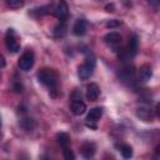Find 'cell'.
<instances>
[{"label":"cell","instance_id":"6da1fadb","mask_svg":"<svg viewBox=\"0 0 160 160\" xmlns=\"http://www.w3.org/2000/svg\"><path fill=\"white\" fill-rule=\"evenodd\" d=\"M38 80L45 85L50 94L55 98L58 95V91H59V74L56 70L54 69H50V68H44L41 70H39L38 72Z\"/></svg>","mask_w":160,"mask_h":160},{"label":"cell","instance_id":"7a4b0ae2","mask_svg":"<svg viewBox=\"0 0 160 160\" xmlns=\"http://www.w3.org/2000/svg\"><path fill=\"white\" fill-rule=\"evenodd\" d=\"M138 38L136 35H131L129 38V41L126 44V46H124L122 49H119L118 51V55H119V59L121 60H126V59H131L136 55L138 52Z\"/></svg>","mask_w":160,"mask_h":160},{"label":"cell","instance_id":"3957f363","mask_svg":"<svg viewBox=\"0 0 160 160\" xmlns=\"http://www.w3.org/2000/svg\"><path fill=\"white\" fill-rule=\"evenodd\" d=\"M94 69H95V59L91 58H86L84 64H81L78 69V75L81 80H88L92 74H94Z\"/></svg>","mask_w":160,"mask_h":160},{"label":"cell","instance_id":"277c9868","mask_svg":"<svg viewBox=\"0 0 160 160\" xmlns=\"http://www.w3.org/2000/svg\"><path fill=\"white\" fill-rule=\"evenodd\" d=\"M71 111L74 115H82L86 111V105L81 100V92L79 91L71 94Z\"/></svg>","mask_w":160,"mask_h":160},{"label":"cell","instance_id":"5b68a950","mask_svg":"<svg viewBox=\"0 0 160 160\" xmlns=\"http://www.w3.org/2000/svg\"><path fill=\"white\" fill-rule=\"evenodd\" d=\"M34 61H35V56H34V52L31 50H26L19 59L18 61V66L20 70L22 71H29L32 65H34Z\"/></svg>","mask_w":160,"mask_h":160},{"label":"cell","instance_id":"8992f818","mask_svg":"<svg viewBox=\"0 0 160 160\" xmlns=\"http://www.w3.org/2000/svg\"><path fill=\"white\" fill-rule=\"evenodd\" d=\"M5 45H6V49L10 51V52H18L20 50V44L16 39V34L12 29H9L6 31V35H5Z\"/></svg>","mask_w":160,"mask_h":160},{"label":"cell","instance_id":"52a82bcc","mask_svg":"<svg viewBox=\"0 0 160 160\" xmlns=\"http://www.w3.org/2000/svg\"><path fill=\"white\" fill-rule=\"evenodd\" d=\"M119 78L121 79L122 82H125V84H128V85L132 84V82L135 81V79H136V72H135L134 66H131V65L124 66V68L120 70V72H119Z\"/></svg>","mask_w":160,"mask_h":160},{"label":"cell","instance_id":"ba28073f","mask_svg":"<svg viewBox=\"0 0 160 160\" xmlns=\"http://www.w3.org/2000/svg\"><path fill=\"white\" fill-rule=\"evenodd\" d=\"M101 115H102V108L98 106V108H92V109H90V111L88 112L86 119H85V120H86V126L95 129V128H96L95 124L99 121V119L101 118Z\"/></svg>","mask_w":160,"mask_h":160},{"label":"cell","instance_id":"9c48e42d","mask_svg":"<svg viewBox=\"0 0 160 160\" xmlns=\"http://www.w3.org/2000/svg\"><path fill=\"white\" fill-rule=\"evenodd\" d=\"M52 15L56 16L60 21H65L68 15H69V8L65 0H59V2L56 4V6L52 10Z\"/></svg>","mask_w":160,"mask_h":160},{"label":"cell","instance_id":"30bf717a","mask_svg":"<svg viewBox=\"0 0 160 160\" xmlns=\"http://www.w3.org/2000/svg\"><path fill=\"white\" fill-rule=\"evenodd\" d=\"M136 116L144 121H152L154 112L149 106H139L136 109Z\"/></svg>","mask_w":160,"mask_h":160},{"label":"cell","instance_id":"8fae6325","mask_svg":"<svg viewBox=\"0 0 160 160\" xmlns=\"http://www.w3.org/2000/svg\"><path fill=\"white\" fill-rule=\"evenodd\" d=\"M88 30V21L85 19H78L72 26V32L75 36H82Z\"/></svg>","mask_w":160,"mask_h":160},{"label":"cell","instance_id":"7c38bea8","mask_svg":"<svg viewBox=\"0 0 160 160\" xmlns=\"http://www.w3.org/2000/svg\"><path fill=\"white\" fill-rule=\"evenodd\" d=\"M100 95V88L95 82H90L86 86V99L90 101H96Z\"/></svg>","mask_w":160,"mask_h":160},{"label":"cell","instance_id":"4fadbf2b","mask_svg":"<svg viewBox=\"0 0 160 160\" xmlns=\"http://www.w3.org/2000/svg\"><path fill=\"white\" fill-rule=\"evenodd\" d=\"M95 151H96V146L94 142H90V141H86L81 145L80 148V152L81 155L85 158V159H90L95 155Z\"/></svg>","mask_w":160,"mask_h":160},{"label":"cell","instance_id":"5bb4252c","mask_svg":"<svg viewBox=\"0 0 160 160\" xmlns=\"http://www.w3.org/2000/svg\"><path fill=\"white\" fill-rule=\"evenodd\" d=\"M104 40L105 42L111 46V48H116L120 42H121V35L116 31H111V32H108L105 36H104Z\"/></svg>","mask_w":160,"mask_h":160},{"label":"cell","instance_id":"9a60e30c","mask_svg":"<svg viewBox=\"0 0 160 160\" xmlns=\"http://www.w3.org/2000/svg\"><path fill=\"white\" fill-rule=\"evenodd\" d=\"M152 76V69L149 64H144L139 69V79L141 81H149Z\"/></svg>","mask_w":160,"mask_h":160},{"label":"cell","instance_id":"2e32d148","mask_svg":"<svg viewBox=\"0 0 160 160\" xmlns=\"http://www.w3.org/2000/svg\"><path fill=\"white\" fill-rule=\"evenodd\" d=\"M56 140H58V144H59L62 149L69 148V145H70V136H69V134H66V132H59V134L56 135Z\"/></svg>","mask_w":160,"mask_h":160},{"label":"cell","instance_id":"e0dca14e","mask_svg":"<svg viewBox=\"0 0 160 160\" xmlns=\"http://www.w3.org/2000/svg\"><path fill=\"white\" fill-rule=\"evenodd\" d=\"M66 22L65 21H60L55 28H54V36L56 38H61L66 34Z\"/></svg>","mask_w":160,"mask_h":160},{"label":"cell","instance_id":"ac0fdd59","mask_svg":"<svg viewBox=\"0 0 160 160\" xmlns=\"http://www.w3.org/2000/svg\"><path fill=\"white\" fill-rule=\"evenodd\" d=\"M118 148H119L122 158L130 159L132 156V148L130 145H128V144H120V145H118Z\"/></svg>","mask_w":160,"mask_h":160},{"label":"cell","instance_id":"d6986e66","mask_svg":"<svg viewBox=\"0 0 160 160\" xmlns=\"http://www.w3.org/2000/svg\"><path fill=\"white\" fill-rule=\"evenodd\" d=\"M20 126H21L24 130L30 131V130H32V129L35 128V122H34V120H32V119L24 118V119H21V120H20Z\"/></svg>","mask_w":160,"mask_h":160},{"label":"cell","instance_id":"ffe728a7","mask_svg":"<svg viewBox=\"0 0 160 160\" xmlns=\"http://www.w3.org/2000/svg\"><path fill=\"white\" fill-rule=\"evenodd\" d=\"M6 1V5L11 9H19L21 6H24V0H5Z\"/></svg>","mask_w":160,"mask_h":160},{"label":"cell","instance_id":"44dd1931","mask_svg":"<svg viewBox=\"0 0 160 160\" xmlns=\"http://www.w3.org/2000/svg\"><path fill=\"white\" fill-rule=\"evenodd\" d=\"M62 154H64V158H65L66 160H72V159H75V155H74V152L71 151L70 148L62 149Z\"/></svg>","mask_w":160,"mask_h":160},{"label":"cell","instance_id":"7402d4cb","mask_svg":"<svg viewBox=\"0 0 160 160\" xmlns=\"http://www.w3.org/2000/svg\"><path fill=\"white\" fill-rule=\"evenodd\" d=\"M121 24V21H119V20H110V21H108L106 22V26L108 28H116V26H119Z\"/></svg>","mask_w":160,"mask_h":160},{"label":"cell","instance_id":"603a6c76","mask_svg":"<svg viewBox=\"0 0 160 160\" xmlns=\"http://www.w3.org/2000/svg\"><path fill=\"white\" fill-rule=\"evenodd\" d=\"M148 2L150 4V6H152L155 9H158L160 5V0H148Z\"/></svg>","mask_w":160,"mask_h":160},{"label":"cell","instance_id":"cb8c5ba5","mask_svg":"<svg viewBox=\"0 0 160 160\" xmlns=\"http://www.w3.org/2000/svg\"><path fill=\"white\" fill-rule=\"evenodd\" d=\"M5 65H6V61H5V58L0 54V68H5Z\"/></svg>","mask_w":160,"mask_h":160},{"label":"cell","instance_id":"d4e9b609","mask_svg":"<svg viewBox=\"0 0 160 160\" xmlns=\"http://www.w3.org/2000/svg\"><path fill=\"white\" fill-rule=\"evenodd\" d=\"M105 9H106V11H114V5L112 4H108L105 6Z\"/></svg>","mask_w":160,"mask_h":160},{"label":"cell","instance_id":"484cf974","mask_svg":"<svg viewBox=\"0 0 160 160\" xmlns=\"http://www.w3.org/2000/svg\"><path fill=\"white\" fill-rule=\"evenodd\" d=\"M0 128H1V118H0Z\"/></svg>","mask_w":160,"mask_h":160}]
</instances>
